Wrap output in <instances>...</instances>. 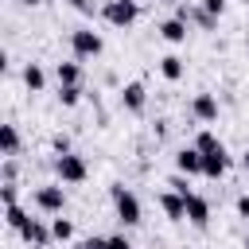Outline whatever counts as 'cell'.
Returning <instances> with one entry per match:
<instances>
[{"mask_svg": "<svg viewBox=\"0 0 249 249\" xmlns=\"http://www.w3.org/2000/svg\"><path fill=\"white\" fill-rule=\"evenodd\" d=\"M70 47H74V54H78V58H97L105 43H101V35H97V31H89V27H78V31L70 35Z\"/></svg>", "mask_w": 249, "mask_h": 249, "instance_id": "2", "label": "cell"}, {"mask_svg": "<svg viewBox=\"0 0 249 249\" xmlns=\"http://www.w3.org/2000/svg\"><path fill=\"white\" fill-rule=\"evenodd\" d=\"M51 233H54V241H70V237H74V222L54 218V222H51Z\"/></svg>", "mask_w": 249, "mask_h": 249, "instance_id": "20", "label": "cell"}, {"mask_svg": "<svg viewBox=\"0 0 249 249\" xmlns=\"http://www.w3.org/2000/svg\"><path fill=\"white\" fill-rule=\"evenodd\" d=\"M4 222H8V226H12L16 233H19V230H23V226H27L31 218H27V214H23L19 206H4Z\"/></svg>", "mask_w": 249, "mask_h": 249, "instance_id": "19", "label": "cell"}, {"mask_svg": "<svg viewBox=\"0 0 249 249\" xmlns=\"http://www.w3.org/2000/svg\"><path fill=\"white\" fill-rule=\"evenodd\" d=\"M82 82V66L78 62H58V86H78Z\"/></svg>", "mask_w": 249, "mask_h": 249, "instance_id": "15", "label": "cell"}, {"mask_svg": "<svg viewBox=\"0 0 249 249\" xmlns=\"http://www.w3.org/2000/svg\"><path fill=\"white\" fill-rule=\"evenodd\" d=\"M0 198H4V206H16V187H12V183H4V191H0Z\"/></svg>", "mask_w": 249, "mask_h": 249, "instance_id": "22", "label": "cell"}, {"mask_svg": "<svg viewBox=\"0 0 249 249\" xmlns=\"http://www.w3.org/2000/svg\"><path fill=\"white\" fill-rule=\"evenodd\" d=\"M54 171H58L62 183H82V179H86V160L74 156V152H66V156L54 160Z\"/></svg>", "mask_w": 249, "mask_h": 249, "instance_id": "3", "label": "cell"}, {"mask_svg": "<svg viewBox=\"0 0 249 249\" xmlns=\"http://www.w3.org/2000/svg\"><path fill=\"white\" fill-rule=\"evenodd\" d=\"M175 167H179V175H202V152L198 148H183L175 156Z\"/></svg>", "mask_w": 249, "mask_h": 249, "instance_id": "8", "label": "cell"}, {"mask_svg": "<svg viewBox=\"0 0 249 249\" xmlns=\"http://www.w3.org/2000/svg\"><path fill=\"white\" fill-rule=\"evenodd\" d=\"M160 35H163L167 43H183V39H187V23H183L179 16H171V19L160 23Z\"/></svg>", "mask_w": 249, "mask_h": 249, "instance_id": "11", "label": "cell"}, {"mask_svg": "<svg viewBox=\"0 0 249 249\" xmlns=\"http://www.w3.org/2000/svg\"><path fill=\"white\" fill-rule=\"evenodd\" d=\"M191 109H195L198 121H218V101H214V93H195Z\"/></svg>", "mask_w": 249, "mask_h": 249, "instance_id": "10", "label": "cell"}, {"mask_svg": "<svg viewBox=\"0 0 249 249\" xmlns=\"http://www.w3.org/2000/svg\"><path fill=\"white\" fill-rule=\"evenodd\" d=\"M237 214H241V218H249V195H241V198H237Z\"/></svg>", "mask_w": 249, "mask_h": 249, "instance_id": "26", "label": "cell"}, {"mask_svg": "<svg viewBox=\"0 0 249 249\" xmlns=\"http://www.w3.org/2000/svg\"><path fill=\"white\" fill-rule=\"evenodd\" d=\"M245 249H249V237H245Z\"/></svg>", "mask_w": 249, "mask_h": 249, "instance_id": "30", "label": "cell"}, {"mask_svg": "<svg viewBox=\"0 0 249 249\" xmlns=\"http://www.w3.org/2000/svg\"><path fill=\"white\" fill-rule=\"evenodd\" d=\"M43 82H47V78H43L39 62H27V66H23V86H27L31 93H39V89H43Z\"/></svg>", "mask_w": 249, "mask_h": 249, "instance_id": "16", "label": "cell"}, {"mask_svg": "<svg viewBox=\"0 0 249 249\" xmlns=\"http://www.w3.org/2000/svg\"><path fill=\"white\" fill-rule=\"evenodd\" d=\"M202 8H206L210 16H222V8H226V0H202Z\"/></svg>", "mask_w": 249, "mask_h": 249, "instance_id": "24", "label": "cell"}, {"mask_svg": "<svg viewBox=\"0 0 249 249\" xmlns=\"http://www.w3.org/2000/svg\"><path fill=\"white\" fill-rule=\"evenodd\" d=\"M121 97H124V109H132V113H140V109H144V86H140V82H128Z\"/></svg>", "mask_w": 249, "mask_h": 249, "instance_id": "13", "label": "cell"}, {"mask_svg": "<svg viewBox=\"0 0 249 249\" xmlns=\"http://www.w3.org/2000/svg\"><path fill=\"white\" fill-rule=\"evenodd\" d=\"M82 249H109V237H89L82 241Z\"/></svg>", "mask_w": 249, "mask_h": 249, "instance_id": "23", "label": "cell"}, {"mask_svg": "<svg viewBox=\"0 0 249 249\" xmlns=\"http://www.w3.org/2000/svg\"><path fill=\"white\" fill-rule=\"evenodd\" d=\"M202 175H206V179H222V175H226V152L202 156Z\"/></svg>", "mask_w": 249, "mask_h": 249, "instance_id": "14", "label": "cell"}, {"mask_svg": "<svg viewBox=\"0 0 249 249\" xmlns=\"http://www.w3.org/2000/svg\"><path fill=\"white\" fill-rule=\"evenodd\" d=\"M23 4H39V0H23Z\"/></svg>", "mask_w": 249, "mask_h": 249, "instance_id": "28", "label": "cell"}, {"mask_svg": "<svg viewBox=\"0 0 249 249\" xmlns=\"http://www.w3.org/2000/svg\"><path fill=\"white\" fill-rule=\"evenodd\" d=\"M195 148H198L202 156H218V152H226V148H222V140H218L214 132H198V140H195Z\"/></svg>", "mask_w": 249, "mask_h": 249, "instance_id": "17", "label": "cell"}, {"mask_svg": "<svg viewBox=\"0 0 249 249\" xmlns=\"http://www.w3.org/2000/svg\"><path fill=\"white\" fill-rule=\"evenodd\" d=\"M183 198H187V222H191V226H206V222H210V206H206V198L195 195V191L183 195Z\"/></svg>", "mask_w": 249, "mask_h": 249, "instance_id": "6", "label": "cell"}, {"mask_svg": "<svg viewBox=\"0 0 249 249\" xmlns=\"http://www.w3.org/2000/svg\"><path fill=\"white\" fill-rule=\"evenodd\" d=\"M19 233H23V241H27V245H35V249H47V245H51V237H54V233H51V230H47L39 218H31V222H27Z\"/></svg>", "mask_w": 249, "mask_h": 249, "instance_id": "7", "label": "cell"}, {"mask_svg": "<svg viewBox=\"0 0 249 249\" xmlns=\"http://www.w3.org/2000/svg\"><path fill=\"white\" fill-rule=\"evenodd\" d=\"M66 4H74V8H82V12L89 8V0H66Z\"/></svg>", "mask_w": 249, "mask_h": 249, "instance_id": "27", "label": "cell"}, {"mask_svg": "<svg viewBox=\"0 0 249 249\" xmlns=\"http://www.w3.org/2000/svg\"><path fill=\"white\" fill-rule=\"evenodd\" d=\"M58 97H62V105H78L82 89H78V86H58Z\"/></svg>", "mask_w": 249, "mask_h": 249, "instance_id": "21", "label": "cell"}, {"mask_svg": "<svg viewBox=\"0 0 249 249\" xmlns=\"http://www.w3.org/2000/svg\"><path fill=\"white\" fill-rule=\"evenodd\" d=\"M160 206H163V214H167L171 222H183V218H187V198L175 195V191H163V195H160Z\"/></svg>", "mask_w": 249, "mask_h": 249, "instance_id": "9", "label": "cell"}, {"mask_svg": "<svg viewBox=\"0 0 249 249\" xmlns=\"http://www.w3.org/2000/svg\"><path fill=\"white\" fill-rule=\"evenodd\" d=\"M160 74H163L167 82H179V78H183V58H179V54H163V58H160Z\"/></svg>", "mask_w": 249, "mask_h": 249, "instance_id": "12", "label": "cell"}, {"mask_svg": "<svg viewBox=\"0 0 249 249\" xmlns=\"http://www.w3.org/2000/svg\"><path fill=\"white\" fill-rule=\"evenodd\" d=\"M0 144H4V156H16V148H19V132H16V124H4V128H0Z\"/></svg>", "mask_w": 249, "mask_h": 249, "instance_id": "18", "label": "cell"}, {"mask_svg": "<svg viewBox=\"0 0 249 249\" xmlns=\"http://www.w3.org/2000/svg\"><path fill=\"white\" fill-rule=\"evenodd\" d=\"M136 16H140L136 0H109V4H105V19H109L113 27H128Z\"/></svg>", "mask_w": 249, "mask_h": 249, "instance_id": "4", "label": "cell"}, {"mask_svg": "<svg viewBox=\"0 0 249 249\" xmlns=\"http://www.w3.org/2000/svg\"><path fill=\"white\" fill-rule=\"evenodd\" d=\"M245 171H249V156H245Z\"/></svg>", "mask_w": 249, "mask_h": 249, "instance_id": "29", "label": "cell"}, {"mask_svg": "<svg viewBox=\"0 0 249 249\" xmlns=\"http://www.w3.org/2000/svg\"><path fill=\"white\" fill-rule=\"evenodd\" d=\"M113 206H117V218H121L124 226H136V222H140V198H136L132 191L113 187Z\"/></svg>", "mask_w": 249, "mask_h": 249, "instance_id": "1", "label": "cell"}, {"mask_svg": "<svg viewBox=\"0 0 249 249\" xmlns=\"http://www.w3.org/2000/svg\"><path fill=\"white\" fill-rule=\"evenodd\" d=\"M35 202L47 210V214H62V206H66V191L62 187H39V195H35Z\"/></svg>", "mask_w": 249, "mask_h": 249, "instance_id": "5", "label": "cell"}, {"mask_svg": "<svg viewBox=\"0 0 249 249\" xmlns=\"http://www.w3.org/2000/svg\"><path fill=\"white\" fill-rule=\"evenodd\" d=\"M109 249H132V241L121 237V233H113V237H109Z\"/></svg>", "mask_w": 249, "mask_h": 249, "instance_id": "25", "label": "cell"}]
</instances>
